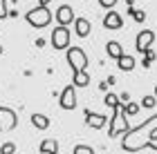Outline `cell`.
Returning a JSON list of instances; mask_svg holds the SVG:
<instances>
[{
	"label": "cell",
	"instance_id": "cell-24",
	"mask_svg": "<svg viewBox=\"0 0 157 154\" xmlns=\"http://www.w3.org/2000/svg\"><path fill=\"white\" fill-rule=\"evenodd\" d=\"M9 16V9H7V0H0V20Z\"/></svg>",
	"mask_w": 157,
	"mask_h": 154
},
{
	"label": "cell",
	"instance_id": "cell-25",
	"mask_svg": "<svg viewBox=\"0 0 157 154\" xmlns=\"http://www.w3.org/2000/svg\"><path fill=\"white\" fill-rule=\"evenodd\" d=\"M117 2H119V0H99V5H101L103 9H112Z\"/></svg>",
	"mask_w": 157,
	"mask_h": 154
},
{
	"label": "cell",
	"instance_id": "cell-15",
	"mask_svg": "<svg viewBox=\"0 0 157 154\" xmlns=\"http://www.w3.org/2000/svg\"><path fill=\"white\" fill-rule=\"evenodd\" d=\"M72 85H74V87H88V85H90V74H88V69H85V72H74V74H72Z\"/></svg>",
	"mask_w": 157,
	"mask_h": 154
},
{
	"label": "cell",
	"instance_id": "cell-28",
	"mask_svg": "<svg viewBox=\"0 0 157 154\" xmlns=\"http://www.w3.org/2000/svg\"><path fill=\"white\" fill-rule=\"evenodd\" d=\"M153 96H155V98H157V85H155V94H153Z\"/></svg>",
	"mask_w": 157,
	"mask_h": 154
},
{
	"label": "cell",
	"instance_id": "cell-7",
	"mask_svg": "<svg viewBox=\"0 0 157 154\" xmlns=\"http://www.w3.org/2000/svg\"><path fill=\"white\" fill-rule=\"evenodd\" d=\"M59 103H61L63 109H70V112L76 109V87H74V85H67V87L61 92Z\"/></svg>",
	"mask_w": 157,
	"mask_h": 154
},
{
	"label": "cell",
	"instance_id": "cell-26",
	"mask_svg": "<svg viewBox=\"0 0 157 154\" xmlns=\"http://www.w3.org/2000/svg\"><path fill=\"white\" fill-rule=\"evenodd\" d=\"M151 63H153L151 58H144V60H141V67H151Z\"/></svg>",
	"mask_w": 157,
	"mask_h": 154
},
{
	"label": "cell",
	"instance_id": "cell-8",
	"mask_svg": "<svg viewBox=\"0 0 157 154\" xmlns=\"http://www.w3.org/2000/svg\"><path fill=\"white\" fill-rule=\"evenodd\" d=\"M153 40H155V34L151 29H141L137 34V38H135V49H137L139 54H144L146 49H151Z\"/></svg>",
	"mask_w": 157,
	"mask_h": 154
},
{
	"label": "cell",
	"instance_id": "cell-6",
	"mask_svg": "<svg viewBox=\"0 0 157 154\" xmlns=\"http://www.w3.org/2000/svg\"><path fill=\"white\" fill-rule=\"evenodd\" d=\"M52 47L54 49H67L70 47V29L67 27H56L52 29Z\"/></svg>",
	"mask_w": 157,
	"mask_h": 154
},
{
	"label": "cell",
	"instance_id": "cell-1",
	"mask_svg": "<svg viewBox=\"0 0 157 154\" xmlns=\"http://www.w3.org/2000/svg\"><path fill=\"white\" fill-rule=\"evenodd\" d=\"M157 132V114L148 116L141 125L137 127H130V132L124 134V141H121V150L124 152H139V150H146L153 141V134Z\"/></svg>",
	"mask_w": 157,
	"mask_h": 154
},
{
	"label": "cell",
	"instance_id": "cell-4",
	"mask_svg": "<svg viewBox=\"0 0 157 154\" xmlns=\"http://www.w3.org/2000/svg\"><path fill=\"white\" fill-rule=\"evenodd\" d=\"M67 65L70 69L74 72H85L88 69V56H85V52L81 49V47H67V56H65Z\"/></svg>",
	"mask_w": 157,
	"mask_h": 154
},
{
	"label": "cell",
	"instance_id": "cell-12",
	"mask_svg": "<svg viewBox=\"0 0 157 154\" xmlns=\"http://www.w3.org/2000/svg\"><path fill=\"white\" fill-rule=\"evenodd\" d=\"M74 29H76V36L88 38L90 31H92V25H90L88 18H76V20H74Z\"/></svg>",
	"mask_w": 157,
	"mask_h": 154
},
{
	"label": "cell",
	"instance_id": "cell-17",
	"mask_svg": "<svg viewBox=\"0 0 157 154\" xmlns=\"http://www.w3.org/2000/svg\"><path fill=\"white\" fill-rule=\"evenodd\" d=\"M32 125L36 130H47L49 127V118L45 114H32Z\"/></svg>",
	"mask_w": 157,
	"mask_h": 154
},
{
	"label": "cell",
	"instance_id": "cell-21",
	"mask_svg": "<svg viewBox=\"0 0 157 154\" xmlns=\"http://www.w3.org/2000/svg\"><path fill=\"white\" fill-rule=\"evenodd\" d=\"M128 13H130V16L137 20V23H144V20H146V13L139 11V9H132V7H130V9H128Z\"/></svg>",
	"mask_w": 157,
	"mask_h": 154
},
{
	"label": "cell",
	"instance_id": "cell-3",
	"mask_svg": "<svg viewBox=\"0 0 157 154\" xmlns=\"http://www.w3.org/2000/svg\"><path fill=\"white\" fill-rule=\"evenodd\" d=\"M25 20L29 23L32 27H36V29H43V27H47L49 23H52V11L47 9V7H34V9H29L25 13Z\"/></svg>",
	"mask_w": 157,
	"mask_h": 154
},
{
	"label": "cell",
	"instance_id": "cell-18",
	"mask_svg": "<svg viewBox=\"0 0 157 154\" xmlns=\"http://www.w3.org/2000/svg\"><path fill=\"white\" fill-rule=\"evenodd\" d=\"M108 107H112V109H117L119 105H121V101H119V96H115V94H105V101H103Z\"/></svg>",
	"mask_w": 157,
	"mask_h": 154
},
{
	"label": "cell",
	"instance_id": "cell-14",
	"mask_svg": "<svg viewBox=\"0 0 157 154\" xmlns=\"http://www.w3.org/2000/svg\"><path fill=\"white\" fill-rule=\"evenodd\" d=\"M105 54L110 56V58H115V60H119L121 56H124V47H121L117 40H110L108 45H105Z\"/></svg>",
	"mask_w": 157,
	"mask_h": 154
},
{
	"label": "cell",
	"instance_id": "cell-13",
	"mask_svg": "<svg viewBox=\"0 0 157 154\" xmlns=\"http://www.w3.org/2000/svg\"><path fill=\"white\" fill-rule=\"evenodd\" d=\"M38 150L40 154H59V141L56 138H43Z\"/></svg>",
	"mask_w": 157,
	"mask_h": 154
},
{
	"label": "cell",
	"instance_id": "cell-22",
	"mask_svg": "<svg viewBox=\"0 0 157 154\" xmlns=\"http://www.w3.org/2000/svg\"><path fill=\"white\" fill-rule=\"evenodd\" d=\"M72 154H94V150H92L90 145H76L72 150Z\"/></svg>",
	"mask_w": 157,
	"mask_h": 154
},
{
	"label": "cell",
	"instance_id": "cell-9",
	"mask_svg": "<svg viewBox=\"0 0 157 154\" xmlns=\"http://www.w3.org/2000/svg\"><path fill=\"white\" fill-rule=\"evenodd\" d=\"M83 116H85V125L92 127V130H101L103 125L110 121V118H105V114H97V112H92V109H85Z\"/></svg>",
	"mask_w": 157,
	"mask_h": 154
},
{
	"label": "cell",
	"instance_id": "cell-2",
	"mask_svg": "<svg viewBox=\"0 0 157 154\" xmlns=\"http://www.w3.org/2000/svg\"><path fill=\"white\" fill-rule=\"evenodd\" d=\"M126 103H121L117 109H112V118H110V127H108V136H119V134H126L130 132V125H128V118H126V109H124Z\"/></svg>",
	"mask_w": 157,
	"mask_h": 154
},
{
	"label": "cell",
	"instance_id": "cell-19",
	"mask_svg": "<svg viewBox=\"0 0 157 154\" xmlns=\"http://www.w3.org/2000/svg\"><path fill=\"white\" fill-rule=\"evenodd\" d=\"M157 105V98L153 94H148V96H144V98H141V107H146V109H153Z\"/></svg>",
	"mask_w": 157,
	"mask_h": 154
},
{
	"label": "cell",
	"instance_id": "cell-11",
	"mask_svg": "<svg viewBox=\"0 0 157 154\" xmlns=\"http://www.w3.org/2000/svg\"><path fill=\"white\" fill-rule=\"evenodd\" d=\"M103 27L105 29H121L124 27V18H121L119 11H108L103 18Z\"/></svg>",
	"mask_w": 157,
	"mask_h": 154
},
{
	"label": "cell",
	"instance_id": "cell-10",
	"mask_svg": "<svg viewBox=\"0 0 157 154\" xmlns=\"http://www.w3.org/2000/svg\"><path fill=\"white\" fill-rule=\"evenodd\" d=\"M74 20H76V16H74V9L70 5H61L59 9H56V23H59L61 27L72 25Z\"/></svg>",
	"mask_w": 157,
	"mask_h": 154
},
{
	"label": "cell",
	"instance_id": "cell-16",
	"mask_svg": "<svg viewBox=\"0 0 157 154\" xmlns=\"http://www.w3.org/2000/svg\"><path fill=\"white\" fill-rule=\"evenodd\" d=\"M117 67L121 69V72H132V69H135V58H132V56H128V54H124L117 60Z\"/></svg>",
	"mask_w": 157,
	"mask_h": 154
},
{
	"label": "cell",
	"instance_id": "cell-29",
	"mask_svg": "<svg viewBox=\"0 0 157 154\" xmlns=\"http://www.w3.org/2000/svg\"><path fill=\"white\" fill-rule=\"evenodd\" d=\"M0 54H2V47H0Z\"/></svg>",
	"mask_w": 157,
	"mask_h": 154
},
{
	"label": "cell",
	"instance_id": "cell-5",
	"mask_svg": "<svg viewBox=\"0 0 157 154\" xmlns=\"http://www.w3.org/2000/svg\"><path fill=\"white\" fill-rule=\"evenodd\" d=\"M18 125V116L11 107H0V132H11Z\"/></svg>",
	"mask_w": 157,
	"mask_h": 154
},
{
	"label": "cell",
	"instance_id": "cell-27",
	"mask_svg": "<svg viewBox=\"0 0 157 154\" xmlns=\"http://www.w3.org/2000/svg\"><path fill=\"white\" fill-rule=\"evenodd\" d=\"M49 2H52V0H38V5H40V7H47Z\"/></svg>",
	"mask_w": 157,
	"mask_h": 154
},
{
	"label": "cell",
	"instance_id": "cell-20",
	"mask_svg": "<svg viewBox=\"0 0 157 154\" xmlns=\"http://www.w3.org/2000/svg\"><path fill=\"white\" fill-rule=\"evenodd\" d=\"M124 109H126V116H135V114L139 112V105H137V103H126Z\"/></svg>",
	"mask_w": 157,
	"mask_h": 154
},
{
	"label": "cell",
	"instance_id": "cell-23",
	"mask_svg": "<svg viewBox=\"0 0 157 154\" xmlns=\"http://www.w3.org/2000/svg\"><path fill=\"white\" fill-rule=\"evenodd\" d=\"M0 154H16V145L13 143H2L0 145Z\"/></svg>",
	"mask_w": 157,
	"mask_h": 154
}]
</instances>
